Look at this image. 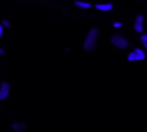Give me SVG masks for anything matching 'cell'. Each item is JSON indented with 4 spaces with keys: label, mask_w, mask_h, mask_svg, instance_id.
<instances>
[{
    "label": "cell",
    "mask_w": 147,
    "mask_h": 132,
    "mask_svg": "<svg viewBox=\"0 0 147 132\" xmlns=\"http://www.w3.org/2000/svg\"><path fill=\"white\" fill-rule=\"evenodd\" d=\"M98 36H99V31L98 29H92L88 33L85 38V42H84V49L86 52H92L96 49L97 43H98Z\"/></svg>",
    "instance_id": "6da1fadb"
},
{
    "label": "cell",
    "mask_w": 147,
    "mask_h": 132,
    "mask_svg": "<svg viewBox=\"0 0 147 132\" xmlns=\"http://www.w3.org/2000/svg\"><path fill=\"white\" fill-rule=\"evenodd\" d=\"M111 42H112V44H114L115 47H117V48H120V49H125L128 46H129V43H128L127 39L123 38L121 35H119V34H116V35L112 36Z\"/></svg>",
    "instance_id": "7a4b0ae2"
},
{
    "label": "cell",
    "mask_w": 147,
    "mask_h": 132,
    "mask_svg": "<svg viewBox=\"0 0 147 132\" xmlns=\"http://www.w3.org/2000/svg\"><path fill=\"white\" fill-rule=\"evenodd\" d=\"M145 52L142 51V49L140 48H136L133 52H130L129 54H128V60H129L130 62L133 61H142V60H145Z\"/></svg>",
    "instance_id": "3957f363"
},
{
    "label": "cell",
    "mask_w": 147,
    "mask_h": 132,
    "mask_svg": "<svg viewBox=\"0 0 147 132\" xmlns=\"http://www.w3.org/2000/svg\"><path fill=\"white\" fill-rule=\"evenodd\" d=\"M9 95V84L8 83H1L0 86V100H5Z\"/></svg>",
    "instance_id": "277c9868"
},
{
    "label": "cell",
    "mask_w": 147,
    "mask_h": 132,
    "mask_svg": "<svg viewBox=\"0 0 147 132\" xmlns=\"http://www.w3.org/2000/svg\"><path fill=\"white\" fill-rule=\"evenodd\" d=\"M134 30L137 31V33H142L143 31V16H138V17L136 18Z\"/></svg>",
    "instance_id": "5b68a950"
},
{
    "label": "cell",
    "mask_w": 147,
    "mask_h": 132,
    "mask_svg": "<svg viewBox=\"0 0 147 132\" xmlns=\"http://www.w3.org/2000/svg\"><path fill=\"white\" fill-rule=\"evenodd\" d=\"M96 8L98 10H103V12H109L112 9V4L111 3H107V4H97Z\"/></svg>",
    "instance_id": "8992f818"
},
{
    "label": "cell",
    "mask_w": 147,
    "mask_h": 132,
    "mask_svg": "<svg viewBox=\"0 0 147 132\" xmlns=\"http://www.w3.org/2000/svg\"><path fill=\"white\" fill-rule=\"evenodd\" d=\"M75 4H76V7L81 8V9H89V8L92 7V4H90V3H86V1H80V0H76V1H75Z\"/></svg>",
    "instance_id": "52a82bcc"
},
{
    "label": "cell",
    "mask_w": 147,
    "mask_h": 132,
    "mask_svg": "<svg viewBox=\"0 0 147 132\" xmlns=\"http://www.w3.org/2000/svg\"><path fill=\"white\" fill-rule=\"evenodd\" d=\"M12 128L14 131H17V132H21V131H25L26 130V125H23V123H13Z\"/></svg>",
    "instance_id": "ba28073f"
},
{
    "label": "cell",
    "mask_w": 147,
    "mask_h": 132,
    "mask_svg": "<svg viewBox=\"0 0 147 132\" xmlns=\"http://www.w3.org/2000/svg\"><path fill=\"white\" fill-rule=\"evenodd\" d=\"M1 25L4 26V27H10V23H9V21H7V20H4L1 22Z\"/></svg>",
    "instance_id": "9c48e42d"
},
{
    "label": "cell",
    "mask_w": 147,
    "mask_h": 132,
    "mask_svg": "<svg viewBox=\"0 0 147 132\" xmlns=\"http://www.w3.org/2000/svg\"><path fill=\"white\" fill-rule=\"evenodd\" d=\"M114 27L120 29V27H121V22H114Z\"/></svg>",
    "instance_id": "30bf717a"
},
{
    "label": "cell",
    "mask_w": 147,
    "mask_h": 132,
    "mask_svg": "<svg viewBox=\"0 0 147 132\" xmlns=\"http://www.w3.org/2000/svg\"><path fill=\"white\" fill-rule=\"evenodd\" d=\"M141 42H147V34H146V35L141 36Z\"/></svg>",
    "instance_id": "8fae6325"
},
{
    "label": "cell",
    "mask_w": 147,
    "mask_h": 132,
    "mask_svg": "<svg viewBox=\"0 0 147 132\" xmlns=\"http://www.w3.org/2000/svg\"><path fill=\"white\" fill-rule=\"evenodd\" d=\"M3 33H4V29H3V25H0V38L3 36Z\"/></svg>",
    "instance_id": "7c38bea8"
},
{
    "label": "cell",
    "mask_w": 147,
    "mask_h": 132,
    "mask_svg": "<svg viewBox=\"0 0 147 132\" xmlns=\"http://www.w3.org/2000/svg\"><path fill=\"white\" fill-rule=\"evenodd\" d=\"M4 53H5V52H4V49H3L1 47H0V56H3V54H4Z\"/></svg>",
    "instance_id": "4fadbf2b"
},
{
    "label": "cell",
    "mask_w": 147,
    "mask_h": 132,
    "mask_svg": "<svg viewBox=\"0 0 147 132\" xmlns=\"http://www.w3.org/2000/svg\"><path fill=\"white\" fill-rule=\"evenodd\" d=\"M142 43H143V46H145L146 49H147V42H142Z\"/></svg>",
    "instance_id": "5bb4252c"
}]
</instances>
